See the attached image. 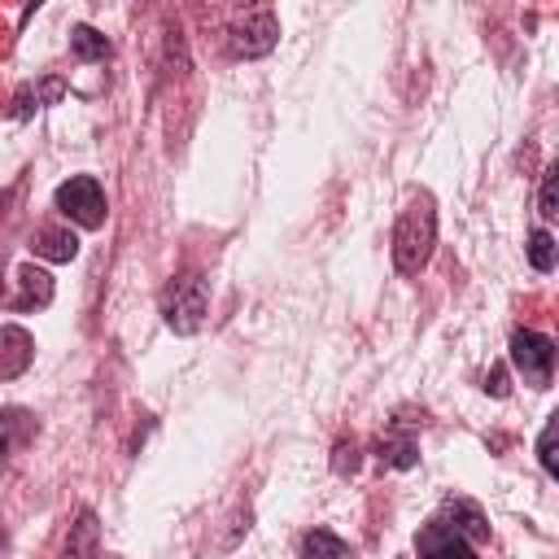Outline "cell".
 I'll list each match as a JSON object with an SVG mask.
<instances>
[{
	"instance_id": "6da1fadb",
	"label": "cell",
	"mask_w": 559,
	"mask_h": 559,
	"mask_svg": "<svg viewBox=\"0 0 559 559\" xmlns=\"http://www.w3.org/2000/svg\"><path fill=\"white\" fill-rule=\"evenodd\" d=\"M432 245H437V210H432V197L419 192V197H411V205L402 210V218L393 227V262H397V271L415 275L432 258Z\"/></svg>"
},
{
	"instance_id": "7a4b0ae2",
	"label": "cell",
	"mask_w": 559,
	"mask_h": 559,
	"mask_svg": "<svg viewBox=\"0 0 559 559\" xmlns=\"http://www.w3.org/2000/svg\"><path fill=\"white\" fill-rule=\"evenodd\" d=\"M205 301H210V288H205L201 275H179V280H170V284L162 288V297H157L162 319H166L179 336H188V332L201 328V319H205Z\"/></svg>"
},
{
	"instance_id": "3957f363",
	"label": "cell",
	"mask_w": 559,
	"mask_h": 559,
	"mask_svg": "<svg viewBox=\"0 0 559 559\" xmlns=\"http://www.w3.org/2000/svg\"><path fill=\"white\" fill-rule=\"evenodd\" d=\"M57 210L79 227H100L105 223V188L92 175H74L57 188Z\"/></svg>"
},
{
	"instance_id": "277c9868",
	"label": "cell",
	"mask_w": 559,
	"mask_h": 559,
	"mask_svg": "<svg viewBox=\"0 0 559 559\" xmlns=\"http://www.w3.org/2000/svg\"><path fill=\"white\" fill-rule=\"evenodd\" d=\"M511 362L524 371V380L528 384H550V367H555V341L550 336H542V332H528V328H520L515 336H511Z\"/></svg>"
},
{
	"instance_id": "5b68a950",
	"label": "cell",
	"mask_w": 559,
	"mask_h": 559,
	"mask_svg": "<svg viewBox=\"0 0 559 559\" xmlns=\"http://www.w3.org/2000/svg\"><path fill=\"white\" fill-rule=\"evenodd\" d=\"M275 39H280V22H275V13H266V9L245 13V17L227 31L231 57H262V52L275 48Z\"/></svg>"
},
{
	"instance_id": "8992f818",
	"label": "cell",
	"mask_w": 559,
	"mask_h": 559,
	"mask_svg": "<svg viewBox=\"0 0 559 559\" xmlns=\"http://www.w3.org/2000/svg\"><path fill=\"white\" fill-rule=\"evenodd\" d=\"M415 550H419V559H476V555H472V542H463L459 533H450V528L437 524V520L419 528Z\"/></svg>"
},
{
	"instance_id": "52a82bcc",
	"label": "cell",
	"mask_w": 559,
	"mask_h": 559,
	"mask_svg": "<svg viewBox=\"0 0 559 559\" xmlns=\"http://www.w3.org/2000/svg\"><path fill=\"white\" fill-rule=\"evenodd\" d=\"M31 358H35V341H31V332L17 328V323H4V328H0V380L22 376V371L31 367Z\"/></svg>"
},
{
	"instance_id": "ba28073f",
	"label": "cell",
	"mask_w": 559,
	"mask_h": 559,
	"mask_svg": "<svg viewBox=\"0 0 559 559\" xmlns=\"http://www.w3.org/2000/svg\"><path fill=\"white\" fill-rule=\"evenodd\" d=\"M437 524H445V528H450V533H459L463 542H485V537H489L485 511H480L476 502H467V498L445 502V507H441V515H437Z\"/></svg>"
},
{
	"instance_id": "9c48e42d",
	"label": "cell",
	"mask_w": 559,
	"mask_h": 559,
	"mask_svg": "<svg viewBox=\"0 0 559 559\" xmlns=\"http://www.w3.org/2000/svg\"><path fill=\"white\" fill-rule=\"evenodd\" d=\"M35 437V415L26 406H0V463H9Z\"/></svg>"
},
{
	"instance_id": "30bf717a",
	"label": "cell",
	"mask_w": 559,
	"mask_h": 559,
	"mask_svg": "<svg viewBox=\"0 0 559 559\" xmlns=\"http://www.w3.org/2000/svg\"><path fill=\"white\" fill-rule=\"evenodd\" d=\"M31 249H35L39 258H48V262H70V258L79 253V236L66 231V227H44V231H35Z\"/></svg>"
},
{
	"instance_id": "8fae6325",
	"label": "cell",
	"mask_w": 559,
	"mask_h": 559,
	"mask_svg": "<svg viewBox=\"0 0 559 559\" xmlns=\"http://www.w3.org/2000/svg\"><path fill=\"white\" fill-rule=\"evenodd\" d=\"M17 288H22V297L13 301L17 310H26V306H48L52 301V280L39 271V266H17Z\"/></svg>"
},
{
	"instance_id": "7c38bea8",
	"label": "cell",
	"mask_w": 559,
	"mask_h": 559,
	"mask_svg": "<svg viewBox=\"0 0 559 559\" xmlns=\"http://www.w3.org/2000/svg\"><path fill=\"white\" fill-rule=\"evenodd\" d=\"M61 92H66V87H61V79H44L39 87H22V92L13 96V109H9V114H13V118H31V114H35L44 100L52 105Z\"/></svg>"
},
{
	"instance_id": "4fadbf2b",
	"label": "cell",
	"mask_w": 559,
	"mask_h": 559,
	"mask_svg": "<svg viewBox=\"0 0 559 559\" xmlns=\"http://www.w3.org/2000/svg\"><path fill=\"white\" fill-rule=\"evenodd\" d=\"M301 559H349V546L328 528H310L301 537Z\"/></svg>"
},
{
	"instance_id": "5bb4252c",
	"label": "cell",
	"mask_w": 559,
	"mask_h": 559,
	"mask_svg": "<svg viewBox=\"0 0 559 559\" xmlns=\"http://www.w3.org/2000/svg\"><path fill=\"white\" fill-rule=\"evenodd\" d=\"M70 52L79 61H100V57H109V39L100 31H92V26H74L70 31Z\"/></svg>"
},
{
	"instance_id": "9a60e30c",
	"label": "cell",
	"mask_w": 559,
	"mask_h": 559,
	"mask_svg": "<svg viewBox=\"0 0 559 559\" xmlns=\"http://www.w3.org/2000/svg\"><path fill=\"white\" fill-rule=\"evenodd\" d=\"M92 546H96V515L79 511V524H74V533L66 542V559H96Z\"/></svg>"
},
{
	"instance_id": "2e32d148",
	"label": "cell",
	"mask_w": 559,
	"mask_h": 559,
	"mask_svg": "<svg viewBox=\"0 0 559 559\" xmlns=\"http://www.w3.org/2000/svg\"><path fill=\"white\" fill-rule=\"evenodd\" d=\"M528 262L537 271H555V236L546 227H533V236H528Z\"/></svg>"
},
{
	"instance_id": "e0dca14e",
	"label": "cell",
	"mask_w": 559,
	"mask_h": 559,
	"mask_svg": "<svg viewBox=\"0 0 559 559\" xmlns=\"http://www.w3.org/2000/svg\"><path fill=\"white\" fill-rule=\"evenodd\" d=\"M380 459L389 467H411L419 454H415V441L411 437H389V441H380Z\"/></svg>"
},
{
	"instance_id": "ac0fdd59",
	"label": "cell",
	"mask_w": 559,
	"mask_h": 559,
	"mask_svg": "<svg viewBox=\"0 0 559 559\" xmlns=\"http://www.w3.org/2000/svg\"><path fill=\"white\" fill-rule=\"evenodd\" d=\"M537 459L546 467V476H559V459H555V419H546L542 437H537Z\"/></svg>"
},
{
	"instance_id": "d6986e66",
	"label": "cell",
	"mask_w": 559,
	"mask_h": 559,
	"mask_svg": "<svg viewBox=\"0 0 559 559\" xmlns=\"http://www.w3.org/2000/svg\"><path fill=\"white\" fill-rule=\"evenodd\" d=\"M555 175H559L555 166H550V170L542 175V192H537V205H542V218H555V214H559V205H555Z\"/></svg>"
},
{
	"instance_id": "ffe728a7",
	"label": "cell",
	"mask_w": 559,
	"mask_h": 559,
	"mask_svg": "<svg viewBox=\"0 0 559 559\" xmlns=\"http://www.w3.org/2000/svg\"><path fill=\"white\" fill-rule=\"evenodd\" d=\"M332 467H336L341 476H345V472H358V445H354V441H341V445H336Z\"/></svg>"
},
{
	"instance_id": "44dd1931",
	"label": "cell",
	"mask_w": 559,
	"mask_h": 559,
	"mask_svg": "<svg viewBox=\"0 0 559 559\" xmlns=\"http://www.w3.org/2000/svg\"><path fill=\"white\" fill-rule=\"evenodd\" d=\"M493 397H507V371L502 367H493V376H489V384H485Z\"/></svg>"
},
{
	"instance_id": "7402d4cb",
	"label": "cell",
	"mask_w": 559,
	"mask_h": 559,
	"mask_svg": "<svg viewBox=\"0 0 559 559\" xmlns=\"http://www.w3.org/2000/svg\"><path fill=\"white\" fill-rule=\"evenodd\" d=\"M0 550H4V524H0Z\"/></svg>"
},
{
	"instance_id": "603a6c76",
	"label": "cell",
	"mask_w": 559,
	"mask_h": 559,
	"mask_svg": "<svg viewBox=\"0 0 559 559\" xmlns=\"http://www.w3.org/2000/svg\"><path fill=\"white\" fill-rule=\"evenodd\" d=\"M96 559H114V555H96Z\"/></svg>"
}]
</instances>
